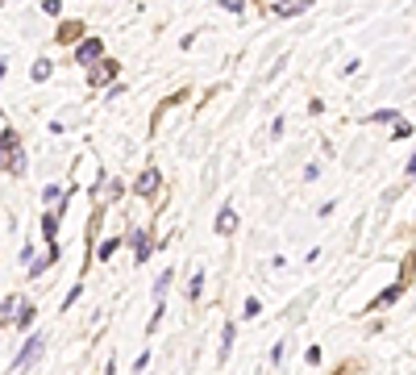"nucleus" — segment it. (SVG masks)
<instances>
[{
  "instance_id": "f257e3e1",
  "label": "nucleus",
  "mask_w": 416,
  "mask_h": 375,
  "mask_svg": "<svg viewBox=\"0 0 416 375\" xmlns=\"http://www.w3.org/2000/svg\"><path fill=\"white\" fill-rule=\"evenodd\" d=\"M158 184H163V180H158V171H154V167H146L138 180H134V196H146V200H150V196L158 192Z\"/></svg>"
},
{
  "instance_id": "f03ea898",
  "label": "nucleus",
  "mask_w": 416,
  "mask_h": 375,
  "mask_svg": "<svg viewBox=\"0 0 416 375\" xmlns=\"http://www.w3.org/2000/svg\"><path fill=\"white\" fill-rule=\"evenodd\" d=\"M38 355H42V333H34V338L21 346V355H17V363H13V367H17V371H25V367L38 359Z\"/></svg>"
},
{
  "instance_id": "7ed1b4c3",
  "label": "nucleus",
  "mask_w": 416,
  "mask_h": 375,
  "mask_svg": "<svg viewBox=\"0 0 416 375\" xmlns=\"http://www.w3.org/2000/svg\"><path fill=\"white\" fill-rule=\"evenodd\" d=\"M75 59H80V63H100V59H104V42H100V38H88V42H80Z\"/></svg>"
},
{
  "instance_id": "20e7f679",
  "label": "nucleus",
  "mask_w": 416,
  "mask_h": 375,
  "mask_svg": "<svg viewBox=\"0 0 416 375\" xmlns=\"http://www.w3.org/2000/svg\"><path fill=\"white\" fill-rule=\"evenodd\" d=\"M400 292H404V283H391V288H383V292H379V296H374V300L367 305V313H374V309H387V305H396V300H400Z\"/></svg>"
},
{
  "instance_id": "39448f33",
  "label": "nucleus",
  "mask_w": 416,
  "mask_h": 375,
  "mask_svg": "<svg viewBox=\"0 0 416 375\" xmlns=\"http://www.w3.org/2000/svg\"><path fill=\"white\" fill-rule=\"evenodd\" d=\"M233 230H237V209H233V204H221V213H217V234L229 238Z\"/></svg>"
},
{
  "instance_id": "423d86ee",
  "label": "nucleus",
  "mask_w": 416,
  "mask_h": 375,
  "mask_svg": "<svg viewBox=\"0 0 416 375\" xmlns=\"http://www.w3.org/2000/svg\"><path fill=\"white\" fill-rule=\"evenodd\" d=\"M113 75H117V63H108V59H100V63H96L92 71H88V80H92L96 88H100V84H108Z\"/></svg>"
},
{
  "instance_id": "0eeeda50",
  "label": "nucleus",
  "mask_w": 416,
  "mask_h": 375,
  "mask_svg": "<svg viewBox=\"0 0 416 375\" xmlns=\"http://www.w3.org/2000/svg\"><path fill=\"white\" fill-rule=\"evenodd\" d=\"M54 259H58V246H54V242H50V250H46V254H42V259H38V263H30V276H34V280H38V276H42V271H46L50 263H54Z\"/></svg>"
},
{
  "instance_id": "6e6552de",
  "label": "nucleus",
  "mask_w": 416,
  "mask_h": 375,
  "mask_svg": "<svg viewBox=\"0 0 416 375\" xmlns=\"http://www.w3.org/2000/svg\"><path fill=\"white\" fill-rule=\"evenodd\" d=\"M134 254H138V263L150 259V238H146V230H134Z\"/></svg>"
},
{
  "instance_id": "1a4fd4ad",
  "label": "nucleus",
  "mask_w": 416,
  "mask_h": 375,
  "mask_svg": "<svg viewBox=\"0 0 416 375\" xmlns=\"http://www.w3.org/2000/svg\"><path fill=\"white\" fill-rule=\"evenodd\" d=\"M117 250H121V238H104V242H100V250H96V254H100V263H108V259H113V254H117Z\"/></svg>"
},
{
  "instance_id": "9d476101",
  "label": "nucleus",
  "mask_w": 416,
  "mask_h": 375,
  "mask_svg": "<svg viewBox=\"0 0 416 375\" xmlns=\"http://www.w3.org/2000/svg\"><path fill=\"white\" fill-rule=\"evenodd\" d=\"M367 121H374V125H396V121H400V113H396V109H379V113H370Z\"/></svg>"
},
{
  "instance_id": "9b49d317",
  "label": "nucleus",
  "mask_w": 416,
  "mask_h": 375,
  "mask_svg": "<svg viewBox=\"0 0 416 375\" xmlns=\"http://www.w3.org/2000/svg\"><path fill=\"white\" fill-rule=\"evenodd\" d=\"M233 338H237V326H225V329H221V363L229 359V350H233Z\"/></svg>"
},
{
  "instance_id": "f8f14e48",
  "label": "nucleus",
  "mask_w": 416,
  "mask_h": 375,
  "mask_svg": "<svg viewBox=\"0 0 416 375\" xmlns=\"http://www.w3.org/2000/svg\"><path fill=\"white\" fill-rule=\"evenodd\" d=\"M54 234H58V213H46V217H42V238L54 242Z\"/></svg>"
},
{
  "instance_id": "ddd939ff",
  "label": "nucleus",
  "mask_w": 416,
  "mask_h": 375,
  "mask_svg": "<svg viewBox=\"0 0 416 375\" xmlns=\"http://www.w3.org/2000/svg\"><path fill=\"white\" fill-rule=\"evenodd\" d=\"M200 292H204V271H196V276L187 280V296H191V300H200Z\"/></svg>"
},
{
  "instance_id": "4468645a",
  "label": "nucleus",
  "mask_w": 416,
  "mask_h": 375,
  "mask_svg": "<svg viewBox=\"0 0 416 375\" xmlns=\"http://www.w3.org/2000/svg\"><path fill=\"white\" fill-rule=\"evenodd\" d=\"M391 138H396V142L412 138V125H408V121H396V130H391Z\"/></svg>"
},
{
  "instance_id": "2eb2a0df",
  "label": "nucleus",
  "mask_w": 416,
  "mask_h": 375,
  "mask_svg": "<svg viewBox=\"0 0 416 375\" xmlns=\"http://www.w3.org/2000/svg\"><path fill=\"white\" fill-rule=\"evenodd\" d=\"M167 288H171V271H163V276H158V283H154V296L163 300V296H167Z\"/></svg>"
},
{
  "instance_id": "dca6fc26",
  "label": "nucleus",
  "mask_w": 416,
  "mask_h": 375,
  "mask_svg": "<svg viewBox=\"0 0 416 375\" xmlns=\"http://www.w3.org/2000/svg\"><path fill=\"white\" fill-rule=\"evenodd\" d=\"M30 321H34V305H25V309H21V313H17V326H21V329L30 326Z\"/></svg>"
},
{
  "instance_id": "f3484780",
  "label": "nucleus",
  "mask_w": 416,
  "mask_h": 375,
  "mask_svg": "<svg viewBox=\"0 0 416 375\" xmlns=\"http://www.w3.org/2000/svg\"><path fill=\"white\" fill-rule=\"evenodd\" d=\"M258 313H263V300L250 296V300H246V317H258Z\"/></svg>"
},
{
  "instance_id": "a211bd4d",
  "label": "nucleus",
  "mask_w": 416,
  "mask_h": 375,
  "mask_svg": "<svg viewBox=\"0 0 416 375\" xmlns=\"http://www.w3.org/2000/svg\"><path fill=\"white\" fill-rule=\"evenodd\" d=\"M304 363H313V367H317V363H321V346H308V350H304Z\"/></svg>"
},
{
  "instance_id": "6ab92c4d",
  "label": "nucleus",
  "mask_w": 416,
  "mask_h": 375,
  "mask_svg": "<svg viewBox=\"0 0 416 375\" xmlns=\"http://www.w3.org/2000/svg\"><path fill=\"white\" fill-rule=\"evenodd\" d=\"M50 75V63H34V80H38V84H42V80H46Z\"/></svg>"
},
{
  "instance_id": "aec40b11",
  "label": "nucleus",
  "mask_w": 416,
  "mask_h": 375,
  "mask_svg": "<svg viewBox=\"0 0 416 375\" xmlns=\"http://www.w3.org/2000/svg\"><path fill=\"white\" fill-rule=\"evenodd\" d=\"M408 176H412V180H416V154H412V159H408Z\"/></svg>"
}]
</instances>
